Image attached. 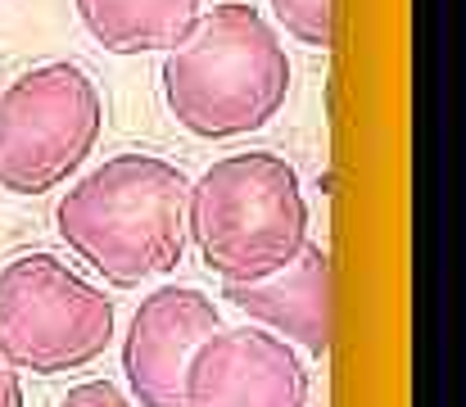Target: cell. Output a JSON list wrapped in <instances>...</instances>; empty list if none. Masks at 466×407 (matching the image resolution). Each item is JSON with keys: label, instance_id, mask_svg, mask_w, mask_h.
Here are the masks:
<instances>
[{"label": "cell", "instance_id": "obj_1", "mask_svg": "<svg viewBox=\"0 0 466 407\" xmlns=\"http://www.w3.org/2000/svg\"><path fill=\"white\" fill-rule=\"evenodd\" d=\"M190 177L158 154H114L59 195V240L114 290H141L186 259Z\"/></svg>", "mask_w": 466, "mask_h": 407}, {"label": "cell", "instance_id": "obj_2", "mask_svg": "<svg viewBox=\"0 0 466 407\" xmlns=\"http://www.w3.org/2000/svg\"><path fill=\"white\" fill-rule=\"evenodd\" d=\"M163 105L199 140H236L268 127L290 96V55L277 27L245 0L199 9L163 55Z\"/></svg>", "mask_w": 466, "mask_h": 407}, {"label": "cell", "instance_id": "obj_3", "mask_svg": "<svg viewBox=\"0 0 466 407\" xmlns=\"http://www.w3.org/2000/svg\"><path fill=\"white\" fill-rule=\"evenodd\" d=\"M186 240L227 280H263L309 245V199L290 158L272 149L227 154L186 190Z\"/></svg>", "mask_w": 466, "mask_h": 407}, {"label": "cell", "instance_id": "obj_4", "mask_svg": "<svg viewBox=\"0 0 466 407\" xmlns=\"http://www.w3.org/2000/svg\"><path fill=\"white\" fill-rule=\"evenodd\" d=\"M118 335L114 299L55 254L0 268V358L23 376H68L105 358Z\"/></svg>", "mask_w": 466, "mask_h": 407}, {"label": "cell", "instance_id": "obj_5", "mask_svg": "<svg viewBox=\"0 0 466 407\" xmlns=\"http://www.w3.org/2000/svg\"><path fill=\"white\" fill-rule=\"evenodd\" d=\"M105 100L91 73L73 59H50L18 73L0 91V190H59L96 154Z\"/></svg>", "mask_w": 466, "mask_h": 407}, {"label": "cell", "instance_id": "obj_6", "mask_svg": "<svg viewBox=\"0 0 466 407\" xmlns=\"http://www.w3.org/2000/svg\"><path fill=\"white\" fill-rule=\"evenodd\" d=\"M304 353L263 326L213 331L186 371L181 407H309Z\"/></svg>", "mask_w": 466, "mask_h": 407}, {"label": "cell", "instance_id": "obj_7", "mask_svg": "<svg viewBox=\"0 0 466 407\" xmlns=\"http://www.w3.org/2000/svg\"><path fill=\"white\" fill-rule=\"evenodd\" d=\"M222 331V308L195 285H158L123 335V376L137 407H181L195 349Z\"/></svg>", "mask_w": 466, "mask_h": 407}, {"label": "cell", "instance_id": "obj_8", "mask_svg": "<svg viewBox=\"0 0 466 407\" xmlns=\"http://www.w3.org/2000/svg\"><path fill=\"white\" fill-rule=\"evenodd\" d=\"M222 299L245 312L254 326L281 335L290 349L326 358L330 349V254L321 245H304L295 263L263 280H227Z\"/></svg>", "mask_w": 466, "mask_h": 407}, {"label": "cell", "instance_id": "obj_9", "mask_svg": "<svg viewBox=\"0 0 466 407\" xmlns=\"http://www.w3.org/2000/svg\"><path fill=\"white\" fill-rule=\"evenodd\" d=\"M91 41L109 55L172 50L199 18L204 0H73Z\"/></svg>", "mask_w": 466, "mask_h": 407}, {"label": "cell", "instance_id": "obj_10", "mask_svg": "<svg viewBox=\"0 0 466 407\" xmlns=\"http://www.w3.org/2000/svg\"><path fill=\"white\" fill-rule=\"evenodd\" d=\"M272 18L286 27V36H295L309 50H330V32H335V0H268Z\"/></svg>", "mask_w": 466, "mask_h": 407}, {"label": "cell", "instance_id": "obj_11", "mask_svg": "<svg viewBox=\"0 0 466 407\" xmlns=\"http://www.w3.org/2000/svg\"><path fill=\"white\" fill-rule=\"evenodd\" d=\"M59 407H137L114 381H82V385H73Z\"/></svg>", "mask_w": 466, "mask_h": 407}, {"label": "cell", "instance_id": "obj_12", "mask_svg": "<svg viewBox=\"0 0 466 407\" xmlns=\"http://www.w3.org/2000/svg\"><path fill=\"white\" fill-rule=\"evenodd\" d=\"M0 407H27V399H23V376L0 358Z\"/></svg>", "mask_w": 466, "mask_h": 407}]
</instances>
